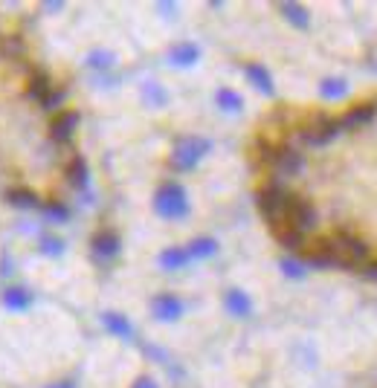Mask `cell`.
<instances>
[{"mask_svg":"<svg viewBox=\"0 0 377 388\" xmlns=\"http://www.w3.org/2000/svg\"><path fill=\"white\" fill-rule=\"evenodd\" d=\"M290 197H293V191H287V188H285V183L278 180V177H276V180H270L265 188L258 191V197H255L258 212L265 215V220L270 223V229L285 220L287 206H290Z\"/></svg>","mask_w":377,"mask_h":388,"instance_id":"6da1fadb","label":"cell"},{"mask_svg":"<svg viewBox=\"0 0 377 388\" xmlns=\"http://www.w3.org/2000/svg\"><path fill=\"white\" fill-rule=\"evenodd\" d=\"M154 209H157V215L162 218H183L189 212V200H186V191L183 186H177V183H166L160 191H157V197H154Z\"/></svg>","mask_w":377,"mask_h":388,"instance_id":"7a4b0ae2","label":"cell"},{"mask_svg":"<svg viewBox=\"0 0 377 388\" xmlns=\"http://www.w3.org/2000/svg\"><path fill=\"white\" fill-rule=\"evenodd\" d=\"M209 151V142L201 139V136H186V139H180L174 145V151H171V166L180 168V171H189L201 163V157Z\"/></svg>","mask_w":377,"mask_h":388,"instance_id":"3957f363","label":"cell"},{"mask_svg":"<svg viewBox=\"0 0 377 388\" xmlns=\"http://www.w3.org/2000/svg\"><path fill=\"white\" fill-rule=\"evenodd\" d=\"M76 127H78V113L76 110H61L58 116L53 119V125H50V136L56 142H70L73 134H76Z\"/></svg>","mask_w":377,"mask_h":388,"instance_id":"277c9868","label":"cell"},{"mask_svg":"<svg viewBox=\"0 0 377 388\" xmlns=\"http://www.w3.org/2000/svg\"><path fill=\"white\" fill-rule=\"evenodd\" d=\"M374 105L371 102H360V105H354L346 116H340L337 119V125H340V131H351V127H360V125H366V122H371L374 119Z\"/></svg>","mask_w":377,"mask_h":388,"instance_id":"5b68a950","label":"cell"},{"mask_svg":"<svg viewBox=\"0 0 377 388\" xmlns=\"http://www.w3.org/2000/svg\"><path fill=\"white\" fill-rule=\"evenodd\" d=\"M93 252L99 258H113L119 252V235L110 232V229H102L93 235Z\"/></svg>","mask_w":377,"mask_h":388,"instance_id":"8992f818","label":"cell"},{"mask_svg":"<svg viewBox=\"0 0 377 388\" xmlns=\"http://www.w3.org/2000/svg\"><path fill=\"white\" fill-rule=\"evenodd\" d=\"M154 313H157V319H162V321H174L180 313H183V304H180L177 296L162 293V296L154 299Z\"/></svg>","mask_w":377,"mask_h":388,"instance_id":"52a82bcc","label":"cell"},{"mask_svg":"<svg viewBox=\"0 0 377 388\" xmlns=\"http://www.w3.org/2000/svg\"><path fill=\"white\" fill-rule=\"evenodd\" d=\"M50 93H53L50 76H47L44 70H32L29 73V96H32V99H38V102H44Z\"/></svg>","mask_w":377,"mask_h":388,"instance_id":"ba28073f","label":"cell"},{"mask_svg":"<svg viewBox=\"0 0 377 388\" xmlns=\"http://www.w3.org/2000/svg\"><path fill=\"white\" fill-rule=\"evenodd\" d=\"M3 304L9 307V310L21 313V310H26V307L32 304V296L26 293L24 287H9V290H3Z\"/></svg>","mask_w":377,"mask_h":388,"instance_id":"9c48e42d","label":"cell"},{"mask_svg":"<svg viewBox=\"0 0 377 388\" xmlns=\"http://www.w3.org/2000/svg\"><path fill=\"white\" fill-rule=\"evenodd\" d=\"M226 310L233 316H250V310H253L250 296L241 293V290H229L226 293Z\"/></svg>","mask_w":377,"mask_h":388,"instance_id":"30bf717a","label":"cell"},{"mask_svg":"<svg viewBox=\"0 0 377 388\" xmlns=\"http://www.w3.org/2000/svg\"><path fill=\"white\" fill-rule=\"evenodd\" d=\"M67 180L76 188H87V163L81 157H73L67 166Z\"/></svg>","mask_w":377,"mask_h":388,"instance_id":"8fae6325","label":"cell"},{"mask_svg":"<svg viewBox=\"0 0 377 388\" xmlns=\"http://www.w3.org/2000/svg\"><path fill=\"white\" fill-rule=\"evenodd\" d=\"M6 203L15 206V209H41V200H38L32 191H26V188L9 191V194H6Z\"/></svg>","mask_w":377,"mask_h":388,"instance_id":"7c38bea8","label":"cell"},{"mask_svg":"<svg viewBox=\"0 0 377 388\" xmlns=\"http://www.w3.org/2000/svg\"><path fill=\"white\" fill-rule=\"evenodd\" d=\"M102 321H105V328H108L113 336L128 339L131 333H134V328H131V321H128L125 316H119V313H105V316H102Z\"/></svg>","mask_w":377,"mask_h":388,"instance_id":"4fadbf2b","label":"cell"},{"mask_svg":"<svg viewBox=\"0 0 377 388\" xmlns=\"http://www.w3.org/2000/svg\"><path fill=\"white\" fill-rule=\"evenodd\" d=\"M189 261V249H180V247H169L160 252V264L166 270H180Z\"/></svg>","mask_w":377,"mask_h":388,"instance_id":"5bb4252c","label":"cell"},{"mask_svg":"<svg viewBox=\"0 0 377 388\" xmlns=\"http://www.w3.org/2000/svg\"><path fill=\"white\" fill-rule=\"evenodd\" d=\"M247 76H250V82L261 90V93H267L273 96V82H270V73L261 67V64H247Z\"/></svg>","mask_w":377,"mask_h":388,"instance_id":"9a60e30c","label":"cell"},{"mask_svg":"<svg viewBox=\"0 0 377 388\" xmlns=\"http://www.w3.org/2000/svg\"><path fill=\"white\" fill-rule=\"evenodd\" d=\"M198 55H201V50L194 44H180V46H174V50H171V61L180 64V67H189V64H194V61H198Z\"/></svg>","mask_w":377,"mask_h":388,"instance_id":"2e32d148","label":"cell"},{"mask_svg":"<svg viewBox=\"0 0 377 388\" xmlns=\"http://www.w3.org/2000/svg\"><path fill=\"white\" fill-rule=\"evenodd\" d=\"M26 53V44L18 35H9V38H0V55L3 58H24Z\"/></svg>","mask_w":377,"mask_h":388,"instance_id":"e0dca14e","label":"cell"},{"mask_svg":"<svg viewBox=\"0 0 377 388\" xmlns=\"http://www.w3.org/2000/svg\"><path fill=\"white\" fill-rule=\"evenodd\" d=\"M282 9V15L293 24V26H299V29H308V24H310V18H308V12L302 9V6H296V3H282L278 6Z\"/></svg>","mask_w":377,"mask_h":388,"instance_id":"ac0fdd59","label":"cell"},{"mask_svg":"<svg viewBox=\"0 0 377 388\" xmlns=\"http://www.w3.org/2000/svg\"><path fill=\"white\" fill-rule=\"evenodd\" d=\"M215 252H218V244L212 238H198V240H192V247H189V258H209Z\"/></svg>","mask_w":377,"mask_h":388,"instance_id":"d6986e66","label":"cell"},{"mask_svg":"<svg viewBox=\"0 0 377 388\" xmlns=\"http://www.w3.org/2000/svg\"><path fill=\"white\" fill-rule=\"evenodd\" d=\"M218 105H221L224 110H241L244 99H241L235 90H218Z\"/></svg>","mask_w":377,"mask_h":388,"instance_id":"ffe728a7","label":"cell"},{"mask_svg":"<svg viewBox=\"0 0 377 388\" xmlns=\"http://www.w3.org/2000/svg\"><path fill=\"white\" fill-rule=\"evenodd\" d=\"M322 96H325V99H340V96L342 93H346V85H342L340 82V78H328V82H322Z\"/></svg>","mask_w":377,"mask_h":388,"instance_id":"44dd1931","label":"cell"},{"mask_svg":"<svg viewBox=\"0 0 377 388\" xmlns=\"http://www.w3.org/2000/svg\"><path fill=\"white\" fill-rule=\"evenodd\" d=\"M44 212H47V218H53V220H58V223H61V220H67V215H70V212H67V206L58 203V200L47 203V206H44Z\"/></svg>","mask_w":377,"mask_h":388,"instance_id":"7402d4cb","label":"cell"},{"mask_svg":"<svg viewBox=\"0 0 377 388\" xmlns=\"http://www.w3.org/2000/svg\"><path fill=\"white\" fill-rule=\"evenodd\" d=\"M41 252L44 255H61L64 252V244H61V240H56V238H44L41 240Z\"/></svg>","mask_w":377,"mask_h":388,"instance_id":"603a6c76","label":"cell"},{"mask_svg":"<svg viewBox=\"0 0 377 388\" xmlns=\"http://www.w3.org/2000/svg\"><path fill=\"white\" fill-rule=\"evenodd\" d=\"M61 102H64V90H61V87L56 90V87H53V93L47 96V99H44L41 105H44L47 110H58V107H61Z\"/></svg>","mask_w":377,"mask_h":388,"instance_id":"cb8c5ba5","label":"cell"},{"mask_svg":"<svg viewBox=\"0 0 377 388\" xmlns=\"http://www.w3.org/2000/svg\"><path fill=\"white\" fill-rule=\"evenodd\" d=\"M145 96H151V99H154L157 105H162V102H166V93H162L157 85H149V87H145Z\"/></svg>","mask_w":377,"mask_h":388,"instance_id":"d4e9b609","label":"cell"},{"mask_svg":"<svg viewBox=\"0 0 377 388\" xmlns=\"http://www.w3.org/2000/svg\"><path fill=\"white\" fill-rule=\"evenodd\" d=\"M90 64H93V67H110V55H105V53H93V55H90Z\"/></svg>","mask_w":377,"mask_h":388,"instance_id":"484cf974","label":"cell"},{"mask_svg":"<svg viewBox=\"0 0 377 388\" xmlns=\"http://www.w3.org/2000/svg\"><path fill=\"white\" fill-rule=\"evenodd\" d=\"M134 388H157V382H151V380H137Z\"/></svg>","mask_w":377,"mask_h":388,"instance_id":"4316f807","label":"cell"},{"mask_svg":"<svg viewBox=\"0 0 377 388\" xmlns=\"http://www.w3.org/2000/svg\"><path fill=\"white\" fill-rule=\"evenodd\" d=\"M50 388H76L73 382H56V385H50Z\"/></svg>","mask_w":377,"mask_h":388,"instance_id":"83f0119b","label":"cell"},{"mask_svg":"<svg viewBox=\"0 0 377 388\" xmlns=\"http://www.w3.org/2000/svg\"><path fill=\"white\" fill-rule=\"evenodd\" d=\"M0 38H3V35H0Z\"/></svg>","mask_w":377,"mask_h":388,"instance_id":"f1b7e54d","label":"cell"}]
</instances>
